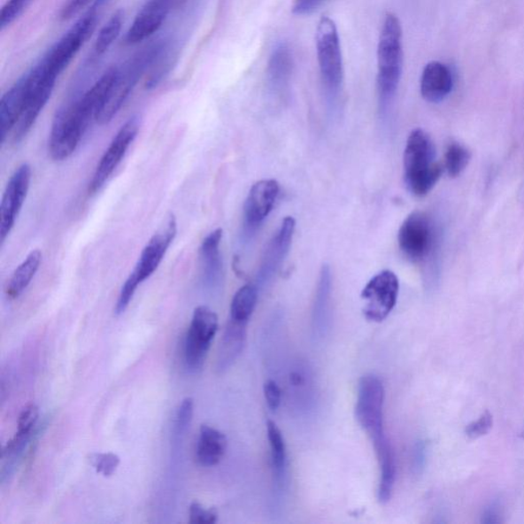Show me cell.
<instances>
[{
  "label": "cell",
  "instance_id": "8",
  "mask_svg": "<svg viewBox=\"0 0 524 524\" xmlns=\"http://www.w3.org/2000/svg\"><path fill=\"white\" fill-rule=\"evenodd\" d=\"M97 23V14L95 10L89 11L81 17L72 27L65 33V35L57 42L48 54L41 61L43 67L50 73L58 77L73 60L77 52L93 35Z\"/></svg>",
  "mask_w": 524,
  "mask_h": 524
},
{
  "label": "cell",
  "instance_id": "11",
  "mask_svg": "<svg viewBox=\"0 0 524 524\" xmlns=\"http://www.w3.org/2000/svg\"><path fill=\"white\" fill-rule=\"evenodd\" d=\"M141 126L140 117L133 116L123 124L121 128L113 137L108 149L104 150L100 162L97 163L96 172L89 186V194L100 192L104 183L108 181L120 166L128 149L136 139Z\"/></svg>",
  "mask_w": 524,
  "mask_h": 524
},
{
  "label": "cell",
  "instance_id": "21",
  "mask_svg": "<svg viewBox=\"0 0 524 524\" xmlns=\"http://www.w3.org/2000/svg\"><path fill=\"white\" fill-rule=\"evenodd\" d=\"M454 77L451 69L443 63L432 61L422 72L420 90L425 101L438 104L451 93Z\"/></svg>",
  "mask_w": 524,
  "mask_h": 524
},
{
  "label": "cell",
  "instance_id": "35",
  "mask_svg": "<svg viewBox=\"0 0 524 524\" xmlns=\"http://www.w3.org/2000/svg\"><path fill=\"white\" fill-rule=\"evenodd\" d=\"M491 428H493V415H491L489 411H486L480 418H478V420L474 421L467 426L465 434H466L471 440H476L478 437L488 435Z\"/></svg>",
  "mask_w": 524,
  "mask_h": 524
},
{
  "label": "cell",
  "instance_id": "14",
  "mask_svg": "<svg viewBox=\"0 0 524 524\" xmlns=\"http://www.w3.org/2000/svg\"><path fill=\"white\" fill-rule=\"evenodd\" d=\"M178 233V222L170 214L164 225L150 239L128 277L141 285L157 271Z\"/></svg>",
  "mask_w": 524,
  "mask_h": 524
},
{
  "label": "cell",
  "instance_id": "39",
  "mask_svg": "<svg viewBox=\"0 0 524 524\" xmlns=\"http://www.w3.org/2000/svg\"><path fill=\"white\" fill-rule=\"evenodd\" d=\"M326 0H294L292 12L297 16H309L318 11Z\"/></svg>",
  "mask_w": 524,
  "mask_h": 524
},
{
  "label": "cell",
  "instance_id": "29",
  "mask_svg": "<svg viewBox=\"0 0 524 524\" xmlns=\"http://www.w3.org/2000/svg\"><path fill=\"white\" fill-rule=\"evenodd\" d=\"M123 25V12L117 11L112 17L108 19V22L103 26V28L98 32L96 41L95 43V54L96 57L106 54L108 50L112 47L113 43L119 37Z\"/></svg>",
  "mask_w": 524,
  "mask_h": 524
},
{
  "label": "cell",
  "instance_id": "16",
  "mask_svg": "<svg viewBox=\"0 0 524 524\" xmlns=\"http://www.w3.org/2000/svg\"><path fill=\"white\" fill-rule=\"evenodd\" d=\"M280 186L277 181L262 180L249 191L244 205V231L253 235L273 211L278 199Z\"/></svg>",
  "mask_w": 524,
  "mask_h": 524
},
{
  "label": "cell",
  "instance_id": "10",
  "mask_svg": "<svg viewBox=\"0 0 524 524\" xmlns=\"http://www.w3.org/2000/svg\"><path fill=\"white\" fill-rule=\"evenodd\" d=\"M398 246L405 258L412 262L428 258L435 244V228L428 214L412 212L398 231Z\"/></svg>",
  "mask_w": 524,
  "mask_h": 524
},
{
  "label": "cell",
  "instance_id": "32",
  "mask_svg": "<svg viewBox=\"0 0 524 524\" xmlns=\"http://www.w3.org/2000/svg\"><path fill=\"white\" fill-rule=\"evenodd\" d=\"M31 0H9L4 5L2 14H0V27L4 30L23 14Z\"/></svg>",
  "mask_w": 524,
  "mask_h": 524
},
{
  "label": "cell",
  "instance_id": "20",
  "mask_svg": "<svg viewBox=\"0 0 524 524\" xmlns=\"http://www.w3.org/2000/svg\"><path fill=\"white\" fill-rule=\"evenodd\" d=\"M331 293V270L329 266H323L320 273L312 314V335L317 339H323L330 329Z\"/></svg>",
  "mask_w": 524,
  "mask_h": 524
},
{
  "label": "cell",
  "instance_id": "7",
  "mask_svg": "<svg viewBox=\"0 0 524 524\" xmlns=\"http://www.w3.org/2000/svg\"><path fill=\"white\" fill-rule=\"evenodd\" d=\"M218 330V314L208 306L196 307L183 343V363L189 373L202 371Z\"/></svg>",
  "mask_w": 524,
  "mask_h": 524
},
{
  "label": "cell",
  "instance_id": "41",
  "mask_svg": "<svg viewBox=\"0 0 524 524\" xmlns=\"http://www.w3.org/2000/svg\"><path fill=\"white\" fill-rule=\"evenodd\" d=\"M426 462V444L418 442L412 451V469L417 474H421Z\"/></svg>",
  "mask_w": 524,
  "mask_h": 524
},
{
  "label": "cell",
  "instance_id": "9",
  "mask_svg": "<svg viewBox=\"0 0 524 524\" xmlns=\"http://www.w3.org/2000/svg\"><path fill=\"white\" fill-rule=\"evenodd\" d=\"M29 93L27 102L19 118L17 126L12 131L14 133V141L16 143L24 140V137L30 133V130L37 120V118L42 112L45 104H48L52 91H54L58 77L50 73L39 62L29 73Z\"/></svg>",
  "mask_w": 524,
  "mask_h": 524
},
{
  "label": "cell",
  "instance_id": "38",
  "mask_svg": "<svg viewBox=\"0 0 524 524\" xmlns=\"http://www.w3.org/2000/svg\"><path fill=\"white\" fill-rule=\"evenodd\" d=\"M264 393L267 407L277 411L281 403V390L274 380H267L264 385Z\"/></svg>",
  "mask_w": 524,
  "mask_h": 524
},
{
  "label": "cell",
  "instance_id": "17",
  "mask_svg": "<svg viewBox=\"0 0 524 524\" xmlns=\"http://www.w3.org/2000/svg\"><path fill=\"white\" fill-rule=\"evenodd\" d=\"M178 0H147L127 33L126 42L130 45L145 42L154 35Z\"/></svg>",
  "mask_w": 524,
  "mask_h": 524
},
{
  "label": "cell",
  "instance_id": "18",
  "mask_svg": "<svg viewBox=\"0 0 524 524\" xmlns=\"http://www.w3.org/2000/svg\"><path fill=\"white\" fill-rule=\"evenodd\" d=\"M222 229L216 228L202 241L200 259L202 281L206 289L219 290L224 281V266L220 255Z\"/></svg>",
  "mask_w": 524,
  "mask_h": 524
},
{
  "label": "cell",
  "instance_id": "27",
  "mask_svg": "<svg viewBox=\"0 0 524 524\" xmlns=\"http://www.w3.org/2000/svg\"><path fill=\"white\" fill-rule=\"evenodd\" d=\"M42 253L39 250H33L28 257L19 265L9 281L5 288L6 297L10 300L21 297L27 289L33 278L35 277L39 267H41Z\"/></svg>",
  "mask_w": 524,
  "mask_h": 524
},
{
  "label": "cell",
  "instance_id": "23",
  "mask_svg": "<svg viewBox=\"0 0 524 524\" xmlns=\"http://www.w3.org/2000/svg\"><path fill=\"white\" fill-rule=\"evenodd\" d=\"M268 443L271 449V465L274 480V495L284 497L287 487L288 457L283 435L278 425L272 420L266 424Z\"/></svg>",
  "mask_w": 524,
  "mask_h": 524
},
{
  "label": "cell",
  "instance_id": "13",
  "mask_svg": "<svg viewBox=\"0 0 524 524\" xmlns=\"http://www.w3.org/2000/svg\"><path fill=\"white\" fill-rule=\"evenodd\" d=\"M32 169L29 164L19 166L6 185L0 205V238L4 243L14 228L30 189Z\"/></svg>",
  "mask_w": 524,
  "mask_h": 524
},
{
  "label": "cell",
  "instance_id": "28",
  "mask_svg": "<svg viewBox=\"0 0 524 524\" xmlns=\"http://www.w3.org/2000/svg\"><path fill=\"white\" fill-rule=\"evenodd\" d=\"M258 292L257 285L248 284L240 288L232 299L229 319L248 324L257 306Z\"/></svg>",
  "mask_w": 524,
  "mask_h": 524
},
{
  "label": "cell",
  "instance_id": "12",
  "mask_svg": "<svg viewBox=\"0 0 524 524\" xmlns=\"http://www.w3.org/2000/svg\"><path fill=\"white\" fill-rule=\"evenodd\" d=\"M399 291L397 274L386 270L376 274L362 291L364 314L371 322L380 323L395 309Z\"/></svg>",
  "mask_w": 524,
  "mask_h": 524
},
{
  "label": "cell",
  "instance_id": "43",
  "mask_svg": "<svg viewBox=\"0 0 524 524\" xmlns=\"http://www.w3.org/2000/svg\"><path fill=\"white\" fill-rule=\"evenodd\" d=\"M521 435H522V437H524V430L522 431V434Z\"/></svg>",
  "mask_w": 524,
  "mask_h": 524
},
{
  "label": "cell",
  "instance_id": "2",
  "mask_svg": "<svg viewBox=\"0 0 524 524\" xmlns=\"http://www.w3.org/2000/svg\"><path fill=\"white\" fill-rule=\"evenodd\" d=\"M384 385L377 376L366 375L359 380L356 417L374 445L380 467L378 499L388 503L391 499L397 476L395 451L384 430Z\"/></svg>",
  "mask_w": 524,
  "mask_h": 524
},
{
  "label": "cell",
  "instance_id": "25",
  "mask_svg": "<svg viewBox=\"0 0 524 524\" xmlns=\"http://www.w3.org/2000/svg\"><path fill=\"white\" fill-rule=\"evenodd\" d=\"M290 398L298 411H309L314 402V381L309 366L298 362L292 366L288 375Z\"/></svg>",
  "mask_w": 524,
  "mask_h": 524
},
{
  "label": "cell",
  "instance_id": "6",
  "mask_svg": "<svg viewBox=\"0 0 524 524\" xmlns=\"http://www.w3.org/2000/svg\"><path fill=\"white\" fill-rule=\"evenodd\" d=\"M316 43L320 81L328 100L333 104L342 93L344 69L342 44L332 19L323 17L320 19Z\"/></svg>",
  "mask_w": 524,
  "mask_h": 524
},
{
  "label": "cell",
  "instance_id": "33",
  "mask_svg": "<svg viewBox=\"0 0 524 524\" xmlns=\"http://www.w3.org/2000/svg\"><path fill=\"white\" fill-rule=\"evenodd\" d=\"M194 414V401L192 397H187L183 399L178 412L175 416V435H182L186 434V431L189 428V424L192 422Z\"/></svg>",
  "mask_w": 524,
  "mask_h": 524
},
{
  "label": "cell",
  "instance_id": "4",
  "mask_svg": "<svg viewBox=\"0 0 524 524\" xmlns=\"http://www.w3.org/2000/svg\"><path fill=\"white\" fill-rule=\"evenodd\" d=\"M404 172L405 186L417 196L428 195L443 174V167L435 161L434 143L420 128L412 130L408 137L404 153Z\"/></svg>",
  "mask_w": 524,
  "mask_h": 524
},
{
  "label": "cell",
  "instance_id": "3",
  "mask_svg": "<svg viewBox=\"0 0 524 524\" xmlns=\"http://www.w3.org/2000/svg\"><path fill=\"white\" fill-rule=\"evenodd\" d=\"M403 30L398 18L388 12L380 32L377 60V90L380 113H389L403 74Z\"/></svg>",
  "mask_w": 524,
  "mask_h": 524
},
{
  "label": "cell",
  "instance_id": "19",
  "mask_svg": "<svg viewBox=\"0 0 524 524\" xmlns=\"http://www.w3.org/2000/svg\"><path fill=\"white\" fill-rule=\"evenodd\" d=\"M29 93V81L27 74L12 85L6 91L0 102V137L4 143L6 137L14 131L17 123L23 114Z\"/></svg>",
  "mask_w": 524,
  "mask_h": 524
},
{
  "label": "cell",
  "instance_id": "36",
  "mask_svg": "<svg viewBox=\"0 0 524 524\" xmlns=\"http://www.w3.org/2000/svg\"><path fill=\"white\" fill-rule=\"evenodd\" d=\"M216 521H218V513L214 509H206L198 502H194L189 506V523L213 524Z\"/></svg>",
  "mask_w": 524,
  "mask_h": 524
},
{
  "label": "cell",
  "instance_id": "30",
  "mask_svg": "<svg viewBox=\"0 0 524 524\" xmlns=\"http://www.w3.org/2000/svg\"><path fill=\"white\" fill-rule=\"evenodd\" d=\"M471 159L469 150L458 143H451L444 156V169L450 178H457L468 166Z\"/></svg>",
  "mask_w": 524,
  "mask_h": 524
},
{
  "label": "cell",
  "instance_id": "40",
  "mask_svg": "<svg viewBox=\"0 0 524 524\" xmlns=\"http://www.w3.org/2000/svg\"><path fill=\"white\" fill-rule=\"evenodd\" d=\"M95 2V0H68L67 3L65 4L61 12V19H70L74 18L78 14L88 6Z\"/></svg>",
  "mask_w": 524,
  "mask_h": 524
},
{
  "label": "cell",
  "instance_id": "1",
  "mask_svg": "<svg viewBox=\"0 0 524 524\" xmlns=\"http://www.w3.org/2000/svg\"><path fill=\"white\" fill-rule=\"evenodd\" d=\"M117 67L110 68L93 87L66 106L58 111L52 122L49 140V153L55 161L67 160L81 145L91 121L106 100L109 90L115 81Z\"/></svg>",
  "mask_w": 524,
  "mask_h": 524
},
{
  "label": "cell",
  "instance_id": "24",
  "mask_svg": "<svg viewBox=\"0 0 524 524\" xmlns=\"http://www.w3.org/2000/svg\"><path fill=\"white\" fill-rule=\"evenodd\" d=\"M294 69L292 50L287 43H280L274 49L268 60L266 77L268 88L281 94L289 87Z\"/></svg>",
  "mask_w": 524,
  "mask_h": 524
},
{
  "label": "cell",
  "instance_id": "31",
  "mask_svg": "<svg viewBox=\"0 0 524 524\" xmlns=\"http://www.w3.org/2000/svg\"><path fill=\"white\" fill-rule=\"evenodd\" d=\"M90 466L104 477L112 476L120 465L119 456L114 453H94L88 457Z\"/></svg>",
  "mask_w": 524,
  "mask_h": 524
},
{
  "label": "cell",
  "instance_id": "37",
  "mask_svg": "<svg viewBox=\"0 0 524 524\" xmlns=\"http://www.w3.org/2000/svg\"><path fill=\"white\" fill-rule=\"evenodd\" d=\"M139 286L140 285H137L135 281L129 277L124 281L115 307V313L117 316H120V314L127 310L131 300H133L135 297L137 287Z\"/></svg>",
  "mask_w": 524,
  "mask_h": 524
},
{
  "label": "cell",
  "instance_id": "22",
  "mask_svg": "<svg viewBox=\"0 0 524 524\" xmlns=\"http://www.w3.org/2000/svg\"><path fill=\"white\" fill-rule=\"evenodd\" d=\"M247 325L228 319L216 358V370L220 374H224L231 369L243 352L247 339Z\"/></svg>",
  "mask_w": 524,
  "mask_h": 524
},
{
  "label": "cell",
  "instance_id": "42",
  "mask_svg": "<svg viewBox=\"0 0 524 524\" xmlns=\"http://www.w3.org/2000/svg\"><path fill=\"white\" fill-rule=\"evenodd\" d=\"M482 522L484 523H497L500 522V510L499 506H496L495 504L486 510L483 513Z\"/></svg>",
  "mask_w": 524,
  "mask_h": 524
},
{
  "label": "cell",
  "instance_id": "15",
  "mask_svg": "<svg viewBox=\"0 0 524 524\" xmlns=\"http://www.w3.org/2000/svg\"><path fill=\"white\" fill-rule=\"evenodd\" d=\"M295 226H297L295 220L291 216H287L281 221L276 235H274L273 239L268 243L257 274L258 290L264 289L266 285L270 284L274 274L283 264L287 254L289 253Z\"/></svg>",
  "mask_w": 524,
  "mask_h": 524
},
{
  "label": "cell",
  "instance_id": "26",
  "mask_svg": "<svg viewBox=\"0 0 524 524\" xmlns=\"http://www.w3.org/2000/svg\"><path fill=\"white\" fill-rule=\"evenodd\" d=\"M227 448V436L209 425H202L198 443H196V461L203 467H213L224 458Z\"/></svg>",
  "mask_w": 524,
  "mask_h": 524
},
{
  "label": "cell",
  "instance_id": "34",
  "mask_svg": "<svg viewBox=\"0 0 524 524\" xmlns=\"http://www.w3.org/2000/svg\"><path fill=\"white\" fill-rule=\"evenodd\" d=\"M39 418V409L36 405L30 404L25 407L18 419V432L22 434H35Z\"/></svg>",
  "mask_w": 524,
  "mask_h": 524
},
{
  "label": "cell",
  "instance_id": "5",
  "mask_svg": "<svg viewBox=\"0 0 524 524\" xmlns=\"http://www.w3.org/2000/svg\"><path fill=\"white\" fill-rule=\"evenodd\" d=\"M163 42L150 44V47L137 52L135 56L118 68L115 81L111 87L106 100L96 115V121L101 126L108 124L119 112L124 103L139 83L141 78L149 71L150 65L162 48Z\"/></svg>",
  "mask_w": 524,
  "mask_h": 524
}]
</instances>
